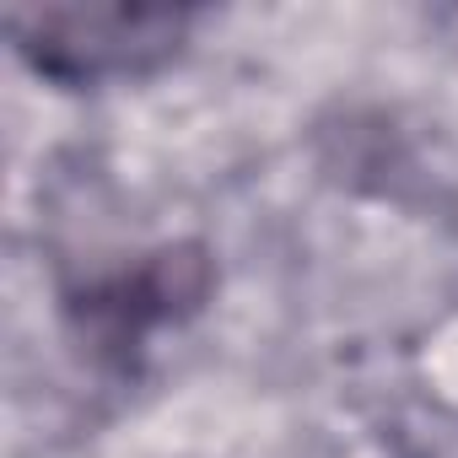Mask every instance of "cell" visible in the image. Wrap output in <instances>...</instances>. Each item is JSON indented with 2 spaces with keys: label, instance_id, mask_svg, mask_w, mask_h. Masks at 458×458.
<instances>
[{
  "label": "cell",
  "instance_id": "1",
  "mask_svg": "<svg viewBox=\"0 0 458 458\" xmlns=\"http://www.w3.org/2000/svg\"><path fill=\"white\" fill-rule=\"evenodd\" d=\"M6 33L17 55L60 81V87H98L130 81L167 65L189 38L183 6H12Z\"/></svg>",
  "mask_w": 458,
  "mask_h": 458
},
{
  "label": "cell",
  "instance_id": "2",
  "mask_svg": "<svg viewBox=\"0 0 458 458\" xmlns=\"http://www.w3.org/2000/svg\"><path fill=\"white\" fill-rule=\"evenodd\" d=\"M216 276H210V259L205 249L194 243H178V249H162L151 254L135 276H124L103 302L98 313L119 329V335H140L151 324H173V318H189L205 308Z\"/></svg>",
  "mask_w": 458,
  "mask_h": 458
}]
</instances>
